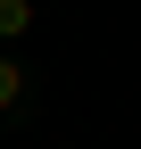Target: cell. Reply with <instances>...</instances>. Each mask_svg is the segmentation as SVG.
I'll use <instances>...</instances> for the list:
<instances>
[{"mask_svg":"<svg viewBox=\"0 0 141 149\" xmlns=\"http://www.w3.org/2000/svg\"><path fill=\"white\" fill-rule=\"evenodd\" d=\"M33 33V0H0V42H25Z\"/></svg>","mask_w":141,"mask_h":149,"instance_id":"7a4b0ae2","label":"cell"},{"mask_svg":"<svg viewBox=\"0 0 141 149\" xmlns=\"http://www.w3.org/2000/svg\"><path fill=\"white\" fill-rule=\"evenodd\" d=\"M17 108H25V66L0 50V116H17Z\"/></svg>","mask_w":141,"mask_h":149,"instance_id":"6da1fadb","label":"cell"}]
</instances>
